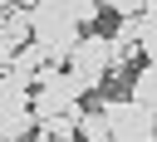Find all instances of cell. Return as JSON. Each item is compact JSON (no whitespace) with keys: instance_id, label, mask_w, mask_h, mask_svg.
Returning a JSON list of instances; mask_svg holds the SVG:
<instances>
[{"instance_id":"cell-1","label":"cell","mask_w":157,"mask_h":142,"mask_svg":"<svg viewBox=\"0 0 157 142\" xmlns=\"http://www.w3.org/2000/svg\"><path fill=\"white\" fill-rule=\"evenodd\" d=\"M29 29L39 39V49L49 54V64H69V49L78 44V20L64 10V0H34L29 5Z\"/></svg>"},{"instance_id":"cell-2","label":"cell","mask_w":157,"mask_h":142,"mask_svg":"<svg viewBox=\"0 0 157 142\" xmlns=\"http://www.w3.org/2000/svg\"><path fill=\"white\" fill-rule=\"evenodd\" d=\"M103 113H108L113 137H123V142H152V137H157V108L137 103L132 93H128V98L103 103Z\"/></svg>"},{"instance_id":"cell-3","label":"cell","mask_w":157,"mask_h":142,"mask_svg":"<svg viewBox=\"0 0 157 142\" xmlns=\"http://www.w3.org/2000/svg\"><path fill=\"white\" fill-rule=\"evenodd\" d=\"M69 69L83 78L88 93L103 88V78L113 73V54H108V34H78V44L69 49Z\"/></svg>"},{"instance_id":"cell-4","label":"cell","mask_w":157,"mask_h":142,"mask_svg":"<svg viewBox=\"0 0 157 142\" xmlns=\"http://www.w3.org/2000/svg\"><path fill=\"white\" fill-rule=\"evenodd\" d=\"M34 29H29V5H5L0 10V69L15 59L20 44H29Z\"/></svg>"},{"instance_id":"cell-5","label":"cell","mask_w":157,"mask_h":142,"mask_svg":"<svg viewBox=\"0 0 157 142\" xmlns=\"http://www.w3.org/2000/svg\"><path fill=\"white\" fill-rule=\"evenodd\" d=\"M44 64H49V54L39 49V39H29V44H20V49H15V59H10L5 69H10L20 83H29V88H34V78H39V69H44Z\"/></svg>"},{"instance_id":"cell-6","label":"cell","mask_w":157,"mask_h":142,"mask_svg":"<svg viewBox=\"0 0 157 142\" xmlns=\"http://www.w3.org/2000/svg\"><path fill=\"white\" fill-rule=\"evenodd\" d=\"M34 132L49 137V142H74V137H78V118H74V113H54V118H39Z\"/></svg>"},{"instance_id":"cell-7","label":"cell","mask_w":157,"mask_h":142,"mask_svg":"<svg viewBox=\"0 0 157 142\" xmlns=\"http://www.w3.org/2000/svg\"><path fill=\"white\" fill-rule=\"evenodd\" d=\"M132 98L157 108V59H142V69L132 73Z\"/></svg>"},{"instance_id":"cell-8","label":"cell","mask_w":157,"mask_h":142,"mask_svg":"<svg viewBox=\"0 0 157 142\" xmlns=\"http://www.w3.org/2000/svg\"><path fill=\"white\" fill-rule=\"evenodd\" d=\"M78 137H88V142H108V137H113L108 113H103V108H98V113H83V108H78Z\"/></svg>"},{"instance_id":"cell-9","label":"cell","mask_w":157,"mask_h":142,"mask_svg":"<svg viewBox=\"0 0 157 142\" xmlns=\"http://www.w3.org/2000/svg\"><path fill=\"white\" fill-rule=\"evenodd\" d=\"M137 44H142V59H157V20H152V15H147V24H142V39H137Z\"/></svg>"},{"instance_id":"cell-10","label":"cell","mask_w":157,"mask_h":142,"mask_svg":"<svg viewBox=\"0 0 157 142\" xmlns=\"http://www.w3.org/2000/svg\"><path fill=\"white\" fill-rule=\"evenodd\" d=\"M103 10H113V15H142V0H103Z\"/></svg>"},{"instance_id":"cell-11","label":"cell","mask_w":157,"mask_h":142,"mask_svg":"<svg viewBox=\"0 0 157 142\" xmlns=\"http://www.w3.org/2000/svg\"><path fill=\"white\" fill-rule=\"evenodd\" d=\"M142 10H147V15H152V20H157V0H142Z\"/></svg>"},{"instance_id":"cell-12","label":"cell","mask_w":157,"mask_h":142,"mask_svg":"<svg viewBox=\"0 0 157 142\" xmlns=\"http://www.w3.org/2000/svg\"><path fill=\"white\" fill-rule=\"evenodd\" d=\"M15 5H34V0H15Z\"/></svg>"}]
</instances>
